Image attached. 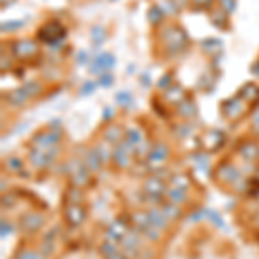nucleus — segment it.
Segmentation results:
<instances>
[{
    "label": "nucleus",
    "instance_id": "1",
    "mask_svg": "<svg viewBox=\"0 0 259 259\" xmlns=\"http://www.w3.org/2000/svg\"><path fill=\"white\" fill-rule=\"evenodd\" d=\"M162 40H164L166 50L169 56H177L183 52L189 44V35L180 24H168L162 28Z\"/></svg>",
    "mask_w": 259,
    "mask_h": 259
},
{
    "label": "nucleus",
    "instance_id": "2",
    "mask_svg": "<svg viewBox=\"0 0 259 259\" xmlns=\"http://www.w3.org/2000/svg\"><path fill=\"white\" fill-rule=\"evenodd\" d=\"M64 36H66V28L62 26V23H59V21H56V19L45 21L38 28V31H36V38L40 41H44V44H50V45L61 41Z\"/></svg>",
    "mask_w": 259,
    "mask_h": 259
},
{
    "label": "nucleus",
    "instance_id": "3",
    "mask_svg": "<svg viewBox=\"0 0 259 259\" xmlns=\"http://www.w3.org/2000/svg\"><path fill=\"white\" fill-rule=\"evenodd\" d=\"M12 57L18 61H33L40 54V47L35 40L31 38H21L14 40L11 44Z\"/></svg>",
    "mask_w": 259,
    "mask_h": 259
},
{
    "label": "nucleus",
    "instance_id": "4",
    "mask_svg": "<svg viewBox=\"0 0 259 259\" xmlns=\"http://www.w3.org/2000/svg\"><path fill=\"white\" fill-rule=\"evenodd\" d=\"M247 106H249L247 102H244L239 95H235V97H232L228 100H223V104H221V114L230 121L240 119L242 116L249 111Z\"/></svg>",
    "mask_w": 259,
    "mask_h": 259
},
{
    "label": "nucleus",
    "instance_id": "5",
    "mask_svg": "<svg viewBox=\"0 0 259 259\" xmlns=\"http://www.w3.org/2000/svg\"><path fill=\"white\" fill-rule=\"evenodd\" d=\"M225 133L221 130H206L202 135L199 137V144L206 152H218L225 145Z\"/></svg>",
    "mask_w": 259,
    "mask_h": 259
},
{
    "label": "nucleus",
    "instance_id": "6",
    "mask_svg": "<svg viewBox=\"0 0 259 259\" xmlns=\"http://www.w3.org/2000/svg\"><path fill=\"white\" fill-rule=\"evenodd\" d=\"M135 154L133 147H130L124 140H121L119 144L114 145V150H112V161L118 168H128L130 162H132V156Z\"/></svg>",
    "mask_w": 259,
    "mask_h": 259
},
{
    "label": "nucleus",
    "instance_id": "7",
    "mask_svg": "<svg viewBox=\"0 0 259 259\" xmlns=\"http://www.w3.org/2000/svg\"><path fill=\"white\" fill-rule=\"evenodd\" d=\"M168 156H169V150H168V147H166V144H162L161 142V144H156L154 147H150L145 161H147L149 168L157 169L164 164L166 159H168Z\"/></svg>",
    "mask_w": 259,
    "mask_h": 259
},
{
    "label": "nucleus",
    "instance_id": "8",
    "mask_svg": "<svg viewBox=\"0 0 259 259\" xmlns=\"http://www.w3.org/2000/svg\"><path fill=\"white\" fill-rule=\"evenodd\" d=\"M166 185L164 182L159 178V177H150L145 180L144 183V192L149 195V197H152L154 202H161L162 200V195L166 194Z\"/></svg>",
    "mask_w": 259,
    "mask_h": 259
},
{
    "label": "nucleus",
    "instance_id": "9",
    "mask_svg": "<svg viewBox=\"0 0 259 259\" xmlns=\"http://www.w3.org/2000/svg\"><path fill=\"white\" fill-rule=\"evenodd\" d=\"M64 218L68 221L69 227L76 228L85 221L87 218V209L81 204H66L64 206Z\"/></svg>",
    "mask_w": 259,
    "mask_h": 259
},
{
    "label": "nucleus",
    "instance_id": "10",
    "mask_svg": "<svg viewBox=\"0 0 259 259\" xmlns=\"http://www.w3.org/2000/svg\"><path fill=\"white\" fill-rule=\"evenodd\" d=\"M214 177L220 183H225V185L228 183L230 185V183H233L237 178H239V169H237L232 162L225 161V162H221L218 168H216Z\"/></svg>",
    "mask_w": 259,
    "mask_h": 259
},
{
    "label": "nucleus",
    "instance_id": "11",
    "mask_svg": "<svg viewBox=\"0 0 259 259\" xmlns=\"http://www.w3.org/2000/svg\"><path fill=\"white\" fill-rule=\"evenodd\" d=\"M128 233H130V225L123 218H119L109 225V228H107V239L116 242V244H118V242L121 244V240H123Z\"/></svg>",
    "mask_w": 259,
    "mask_h": 259
},
{
    "label": "nucleus",
    "instance_id": "12",
    "mask_svg": "<svg viewBox=\"0 0 259 259\" xmlns=\"http://www.w3.org/2000/svg\"><path fill=\"white\" fill-rule=\"evenodd\" d=\"M162 99L166 100V104H168V106L178 107L180 104H182L183 100L187 99V92H185V89H183L182 85H178V83H173V85H171L168 90H164V94H162Z\"/></svg>",
    "mask_w": 259,
    "mask_h": 259
},
{
    "label": "nucleus",
    "instance_id": "13",
    "mask_svg": "<svg viewBox=\"0 0 259 259\" xmlns=\"http://www.w3.org/2000/svg\"><path fill=\"white\" fill-rule=\"evenodd\" d=\"M112 66H114V56L109 54V52H104V54H100V56H97L94 61H92L90 69L94 71V73L102 74V73H107Z\"/></svg>",
    "mask_w": 259,
    "mask_h": 259
},
{
    "label": "nucleus",
    "instance_id": "14",
    "mask_svg": "<svg viewBox=\"0 0 259 259\" xmlns=\"http://www.w3.org/2000/svg\"><path fill=\"white\" fill-rule=\"evenodd\" d=\"M237 95H239L244 102H247L249 106L259 104V85H256V83H252V81L245 83L244 87H240V90L237 92Z\"/></svg>",
    "mask_w": 259,
    "mask_h": 259
},
{
    "label": "nucleus",
    "instance_id": "15",
    "mask_svg": "<svg viewBox=\"0 0 259 259\" xmlns=\"http://www.w3.org/2000/svg\"><path fill=\"white\" fill-rule=\"evenodd\" d=\"M56 156L57 154H54V152H41V150H35V149L30 150L31 164L35 166V168H40V169H44V168H47V166L52 164V161L56 159Z\"/></svg>",
    "mask_w": 259,
    "mask_h": 259
},
{
    "label": "nucleus",
    "instance_id": "16",
    "mask_svg": "<svg viewBox=\"0 0 259 259\" xmlns=\"http://www.w3.org/2000/svg\"><path fill=\"white\" fill-rule=\"evenodd\" d=\"M69 173H71V180H73L74 187H87V185H89L90 171L85 168V164H76L73 169L69 171Z\"/></svg>",
    "mask_w": 259,
    "mask_h": 259
},
{
    "label": "nucleus",
    "instance_id": "17",
    "mask_svg": "<svg viewBox=\"0 0 259 259\" xmlns=\"http://www.w3.org/2000/svg\"><path fill=\"white\" fill-rule=\"evenodd\" d=\"M44 225V216L40 212H28L21 218V227L26 232H36Z\"/></svg>",
    "mask_w": 259,
    "mask_h": 259
},
{
    "label": "nucleus",
    "instance_id": "18",
    "mask_svg": "<svg viewBox=\"0 0 259 259\" xmlns=\"http://www.w3.org/2000/svg\"><path fill=\"white\" fill-rule=\"evenodd\" d=\"M130 221H132V227L135 228L139 233H142V235H144L150 227H154V225L150 223L147 212H133Z\"/></svg>",
    "mask_w": 259,
    "mask_h": 259
},
{
    "label": "nucleus",
    "instance_id": "19",
    "mask_svg": "<svg viewBox=\"0 0 259 259\" xmlns=\"http://www.w3.org/2000/svg\"><path fill=\"white\" fill-rule=\"evenodd\" d=\"M177 112H178L180 118H183L187 121L195 119V118H197V106H195V102L192 99H185L177 107Z\"/></svg>",
    "mask_w": 259,
    "mask_h": 259
},
{
    "label": "nucleus",
    "instance_id": "20",
    "mask_svg": "<svg viewBox=\"0 0 259 259\" xmlns=\"http://www.w3.org/2000/svg\"><path fill=\"white\" fill-rule=\"evenodd\" d=\"M200 49L209 57H218L220 54L223 52V44H221L218 38H206L200 41Z\"/></svg>",
    "mask_w": 259,
    "mask_h": 259
},
{
    "label": "nucleus",
    "instance_id": "21",
    "mask_svg": "<svg viewBox=\"0 0 259 259\" xmlns=\"http://www.w3.org/2000/svg\"><path fill=\"white\" fill-rule=\"evenodd\" d=\"M6 99H7V102H9L11 106L21 107V106H24V104H26V100L30 99V95L26 94V90H24L23 87H19V89H14V90L7 92Z\"/></svg>",
    "mask_w": 259,
    "mask_h": 259
},
{
    "label": "nucleus",
    "instance_id": "22",
    "mask_svg": "<svg viewBox=\"0 0 259 259\" xmlns=\"http://www.w3.org/2000/svg\"><path fill=\"white\" fill-rule=\"evenodd\" d=\"M104 140L109 142V144H119L121 140H124V132L119 124H111L104 130Z\"/></svg>",
    "mask_w": 259,
    "mask_h": 259
},
{
    "label": "nucleus",
    "instance_id": "23",
    "mask_svg": "<svg viewBox=\"0 0 259 259\" xmlns=\"http://www.w3.org/2000/svg\"><path fill=\"white\" fill-rule=\"evenodd\" d=\"M147 214H149V220H150V223L154 225L156 228H159V230H164L166 227H168V218H166V214L162 212V209H157V207H152V209H149L147 211Z\"/></svg>",
    "mask_w": 259,
    "mask_h": 259
},
{
    "label": "nucleus",
    "instance_id": "24",
    "mask_svg": "<svg viewBox=\"0 0 259 259\" xmlns=\"http://www.w3.org/2000/svg\"><path fill=\"white\" fill-rule=\"evenodd\" d=\"M83 164H85V168L89 171H99L100 166L104 164L102 159H100L97 149H90L89 152L85 154V161H83Z\"/></svg>",
    "mask_w": 259,
    "mask_h": 259
},
{
    "label": "nucleus",
    "instance_id": "25",
    "mask_svg": "<svg viewBox=\"0 0 259 259\" xmlns=\"http://www.w3.org/2000/svg\"><path fill=\"white\" fill-rule=\"evenodd\" d=\"M239 152L245 161H256L259 157V147L254 142H244L239 147Z\"/></svg>",
    "mask_w": 259,
    "mask_h": 259
},
{
    "label": "nucleus",
    "instance_id": "26",
    "mask_svg": "<svg viewBox=\"0 0 259 259\" xmlns=\"http://www.w3.org/2000/svg\"><path fill=\"white\" fill-rule=\"evenodd\" d=\"M124 142H126L130 147H133V150H137L142 144H144V135H142L140 130L130 128L124 132Z\"/></svg>",
    "mask_w": 259,
    "mask_h": 259
},
{
    "label": "nucleus",
    "instance_id": "27",
    "mask_svg": "<svg viewBox=\"0 0 259 259\" xmlns=\"http://www.w3.org/2000/svg\"><path fill=\"white\" fill-rule=\"evenodd\" d=\"M211 23L214 24L218 30H227L228 28V14L223 9L216 7V9H211Z\"/></svg>",
    "mask_w": 259,
    "mask_h": 259
},
{
    "label": "nucleus",
    "instance_id": "28",
    "mask_svg": "<svg viewBox=\"0 0 259 259\" xmlns=\"http://www.w3.org/2000/svg\"><path fill=\"white\" fill-rule=\"evenodd\" d=\"M169 187L171 189H178V190H189L190 187V178L185 173H178L175 177H171L169 180Z\"/></svg>",
    "mask_w": 259,
    "mask_h": 259
},
{
    "label": "nucleus",
    "instance_id": "29",
    "mask_svg": "<svg viewBox=\"0 0 259 259\" xmlns=\"http://www.w3.org/2000/svg\"><path fill=\"white\" fill-rule=\"evenodd\" d=\"M162 18H164V11L161 9V6H150L147 11V19L152 26H161Z\"/></svg>",
    "mask_w": 259,
    "mask_h": 259
},
{
    "label": "nucleus",
    "instance_id": "30",
    "mask_svg": "<svg viewBox=\"0 0 259 259\" xmlns=\"http://www.w3.org/2000/svg\"><path fill=\"white\" fill-rule=\"evenodd\" d=\"M64 200H66V204H81V200H83V194H81L80 187L71 185L69 189L66 190Z\"/></svg>",
    "mask_w": 259,
    "mask_h": 259
},
{
    "label": "nucleus",
    "instance_id": "31",
    "mask_svg": "<svg viewBox=\"0 0 259 259\" xmlns=\"http://www.w3.org/2000/svg\"><path fill=\"white\" fill-rule=\"evenodd\" d=\"M190 9L195 12H209L214 9V0H189Z\"/></svg>",
    "mask_w": 259,
    "mask_h": 259
},
{
    "label": "nucleus",
    "instance_id": "32",
    "mask_svg": "<svg viewBox=\"0 0 259 259\" xmlns=\"http://www.w3.org/2000/svg\"><path fill=\"white\" fill-rule=\"evenodd\" d=\"M166 197H168V200L171 204H183L187 200V195H185V190H178V189H169L166 190Z\"/></svg>",
    "mask_w": 259,
    "mask_h": 259
},
{
    "label": "nucleus",
    "instance_id": "33",
    "mask_svg": "<svg viewBox=\"0 0 259 259\" xmlns=\"http://www.w3.org/2000/svg\"><path fill=\"white\" fill-rule=\"evenodd\" d=\"M23 89L26 90V94L30 95V99L38 97V95L44 94V87H41L40 81H28L26 85L23 87Z\"/></svg>",
    "mask_w": 259,
    "mask_h": 259
},
{
    "label": "nucleus",
    "instance_id": "34",
    "mask_svg": "<svg viewBox=\"0 0 259 259\" xmlns=\"http://www.w3.org/2000/svg\"><path fill=\"white\" fill-rule=\"evenodd\" d=\"M106 30H104L102 26H99V24H95L94 28L90 30V38H92V41H94L95 45H100L102 44L104 40H106Z\"/></svg>",
    "mask_w": 259,
    "mask_h": 259
},
{
    "label": "nucleus",
    "instance_id": "35",
    "mask_svg": "<svg viewBox=\"0 0 259 259\" xmlns=\"http://www.w3.org/2000/svg\"><path fill=\"white\" fill-rule=\"evenodd\" d=\"M162 212H164L168 220H178L180 216H182V211L178 209L177 204H171V202H168V204H164V206H162Z\"/></svg>",
    "mask_w": 259,
    "mask_h": 259
},
{
    "label": "nucleus",
    "instance_id": "36",
    "mask_svg": "<svg viewBox=\"0 0 259 259\" xmlns=\"http://www.w3.org/2000/svg\"><path fill=\"white\" fill-rule=\"evenodd\" d=\"M107 144H109V142H106V144L102 142V144H99L97 147H95V149H97V152H99V156H100V159H102L104 164H106V162H109L112 159V150H114V149L107 147Z\"/></svg>",
    "mask_w": 259,
    "mask_h": 259
},
{
    "label": "nucleus",
    "instance_id": "37",
    "mask_svg": "<svg viewBox=\"0 0 259 259\" xmlns=\"http://www.w3.org/2000/svg\"><path fill=\"white\" fill-rule=\"evenodd\" d=\"M116 102H118L121 107H130L133 102V95L126 90H121L116 94Z\"/></svg>",
    "mask_w": 259,
    "mask_h": 259
},
{
    "label": "nucleus",
    "instance_id": "38",
    "mask_svg": "<svg viewBox=\"0 0 259 259\" xmlns=\"http://www.w3.org/2000/svg\"><path fill=\"white\" fill-rule=\"evenodd\" d=\"M171 85H173V73H166L164 76H162L161 80L157 81V89L162 90V92L168 90Z\"/></svg>",
    "mask_w": 259,
    "mask_h": 259
},
{
    "label": "nucleus",
    "instance_id": "39",
    "mask_svg": "<svg viewBox=\"0 0 259 259\" xmlns=\"http://www.w3.org/2000/svg\"><path fill=\"white\" fill-rule=\"evenodd\" d=\"M7 168L11 171H14V173H19V171L23 169V161H21L19 157H9V159H7Z\"/></svg>",
    "mask_w": 259,
    "mask_h": 259
},
{
    "label": "nucleus",
    "instance_id": "40",
    "mask_svg": "<svg viewBox=\"0 0 259 259\" xmlns=\"http://www.w3.org/2000/svg\"><path fill=\"white\" fill-rule=\"evenodd\" d=\"M218 4H220V9H223L227 14H232L235 11L237 0H218Z\"/></svg>",
    "mask_w": 259,
    "mask_h": 259
},
{
    "label": "nucleus",
    "instance_id": "41",
    "mask_svg": "<svg viewBox=\"0 0 259 259\" xmlns=\"http://www.w3.org/2000/svg\"><path fill=\"white\" fill-rule=\"evenodd\" d=\"M112 81H114V78H112V74L107 71V73H102L99 74V85H102L104 89H107V87L112 85Z\"/></svg>",
    "mask_w": 259,
    "mask_h": 259
},
{
    "label": "nucleus",
    "instance_id": "42",
    "mask_svg": "<svg viewBox=\"0 0 259 259\" xmlns=\"http://www.w3.org/2000/svg\"><path fill=\"white\" fill-rule=\"evenodd\" d=\"M206 216L209 218L212 223L216 225V227H220V228H225V221L221 220V216L218 214L216 211H206Z\"/></svg>",
    "mask_w": 259,
    "mask_h": 259
},
{
    "label": "nucleus",
    "instance_id": "43",
    "mask_svg": "<svg viewBox=\"0 0 259 259\" xmlns=\"http://www.w3.org/2000/svg\"><path fill=\"white\" fill-rule=\"evenodd\" d=\"M11 68H12L11 57H6V54L2 52V62H0V71H2V73H6V71H9Z\"/></svg>",
    "mask_w": 259,
    "mask_h": 259
},
{
    "label": "nucleus",
    "instance_id": "44",
    "mask_svg": "<svg viewBox=\"0 0 259 259\" xmlns=\"http://www.w3.org/2000/svg\"><path fill=\"white\" fill-rule=\"evenodd\" d=\"M23 26V21H16V23H4L2 24V31H11V30H16V28H21Z\"/></svg>",
    "mask_w": 259,
    "mask_h": 259
},
{
    "label": "nucleus",
    "instance_id": "45",
    "mask_svg": "<svg viewBox=\"0 0 259 259\" xmlns=\"http://www.w3.org/2000/svg\"><path fill=\"white\" fill-rule=\"evenodd\" d=\"M95 90V83L94 81H87L81 89V95H87V94H92Z\"/></svg>",
    "mask_w": 259,
    "mask_h": 259
},
{
    "label": "nucleus",
    "instance_id": "46",
    "mask_svg": "<svg viewBox=\"0 0 259 259\" xmlns=\"http://www.w3.org/2000/svg\"><path fill=\"white\" fill-rule=\"evenodd\" d=\"M9 233H11V225L6 223V221H2V239H6Z\"/></svg>",
    "mask_w": 259,
    "mask_h": 259
},
{
    "label": "nucleus",
    "instance_id": "47",
    "mask_svg": "<svg viewBox=\"0 0 259 259\" xmlns=\"http://www.w3.org/2000/svg\"><path fill=\"white\" fill-rule=\"evenodd\" d=\"M14 202H16V200L12 199V195H4V199H2V204H4V206L11 207V206H12V204H14Z\"/></svg>",
    "mask_w": 259,
    "mask_h": 259
},
{
    "label": "nucleus",
    "instance_id": "48",
    "mask_svg": "<svg viewBox=\"0 0 259 259\" xmlns=\"http://www.w3.org/2000/svg\"><path fill=\"white\" fill-rule=\"evenodd\" d=\"M252 121H254V126H256V128H259V106H257L256 112H254V116H252Z\"/></svg>",
    "mask_w": 259,
    "mask_h": 259
},
{
    "label": "nucleus",
    "instance_id": "49",
    "mask_svg": "<svg viewBox=\"0 0 259 259\" xmlns=\"http://www.w3.org/2000/svg\"><path fill=\"white\" fill-rule=\"evenodd\" d=\"M112 118V109L111 107H106L104 109V119H111Z\"/></svg>",
    "mask_w": 259,
    "mask_h": 259
},
{
    "label": "nucleus",
    "instance_id": "50",
    "mask_svg": "<svg viewBox=\"0 0 259 259\" xmlns=\"http://www.w3.org/2000/svg\"><path fill=\"white\" fill-rule=\"evenodd\" d=\"M78 62H80V64H85V62H87V54L85 52L78 54Z\"/></svg>",
    "mask_w": 259,
    "mask_h": 259
},
{
    "label": "nucleus",
    "instance_id": "51",
    "mask_svg": "<svg viewBox=\"0 0 259 259\" xmlns=\"http://www.w3.org/2000/svg\"><path fill=\"white\" fill-rule=\"evenodd\" d=\"M19 259H36V254L35 252H26V254H23Z\"/></svg>",
    "mask_w": 259,
    "mask_h": 259
},
{
    "label": "nucleus",
    "instance_id": "52",
    "mask_svg": "<svg viewBox=\"0 0 259 259\" xmlns=\"http://www.w3.org/2000/svg\"><path fill=\"white\" fill-rule=\"evenodd\" d=\"M12 2H14V0H0V4H2V7H9Z\"/></svg>",
    "mask_w": 259,
    "mask_h": 259
},
{
    "label": "nucleus",
    "instance_id": "53",
    "mask_svg": "<svg viewBox=\"0 0 259 259\" xmlns=\"http://www.w3.org/2000/svg\"><path fill=\"white\" fill-rule=\"evenodd\" d=\"M252 71H254V73H257V76H259V61L252 66Z\"/></svg>",
    "mask_w": 259,
    "mask_h": 259
},
{
    "label": "nucleus",
    "instance_id": "54",
    "mask_svg": "<svg viewBox=\"0 0 259 259\" xmlns=\"http://www.w3.org/2000/svg\"><path fill=\"white\" fill-rule=\"evenodd\" d=\"M256 182L259 183V171H257V173H256Z\"/></svg>",
    "mask_w": 259,
    "mask_h": 259
},
{
    "label": "nucleus",
    "instance_id": "55",
    "mask_svg": "<svg viewBox=\"0 0 259 259\" xmlns=\"http://www.w3.org/2000/svg\"><path fill=\"white\" fill-rule=\"evenodd\" d=\"M257 199H259V192H257Z\"/></svg>",
    "mask_w": 259,
    "mask_h": 259
}]
</instances>
